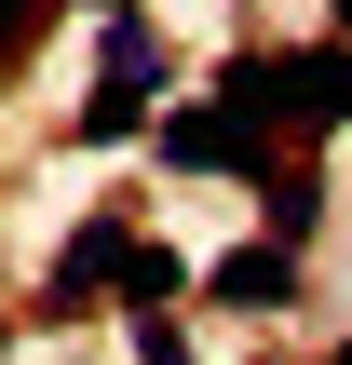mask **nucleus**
<instances>
[{"label": "nucleus", "instance_id": "6", "mask_svg": "<svg viewBox=\"0 0 352 365\" xmlns=\"http://www.w3.org/2000/svg\"><path fill=\"white\" fill-rule=\"evenodd\" d=\"M176 298H190V257L176 244H136L122 257V312H176Z\"/></svg>", "mask_w": 352, "mask_h": 365}, {"label": "nucleus", "instance_id": "2", "mask_svg": "<svg viewBox=\"0 0 352 365\" xmlns=\"http://www.w3.org/2000/svg\"><path fill=\"white\" fill-rule=\"evenodd\" d=\"M163 163H176V176H244V190H271V122H244L231 95H190V108H163Z\"/></svg>", "mask_w": 352, "mask_h": 365}, {"label": "nucleus", "instance_id": "1", "mask_svg": "<svg viewBox=\"0 0 352 365\" xmlns=\"http://www.w3.org/2000/svg\"><path fill=\"white\" fill-rule=\"evenodd\" d=\"M217 95L271 135H352V41H271V54H231Z\"/></svg>", "mask_w": 352, "mask_h": 365}, {"label": "nucleus", "instance_id": "8", "mask_svg": "<svg viewBox=\"0 0 352 365\" xmlns=\"http://www.w3.org/2000/svg\"><path fill=\"white\" fill-rule=\"evenodd\" d=\"M122 325H136V365H190V325L176 312H122Z\"/></svg>", "mask_w": 352, "mask_h": 365}, {"label": "nucleus", "instance_id": "4", "mask_svg": "<svg viewBox=\"0 0 352 365\" xmlns=\"http://www.w3.org/2000/svg\"><path fill=\"white\" fill-rule=\"evenodd\" d=\"M203 298H231V312H285V298H298V244H285V230L231 244V257L203 271Z\"/></svg>", "mask_w": 352, "mask_h": 365}, {"label": "nucleus", "instance_id": "3", "mask_svg": "<svg viewBox=\"0 0 352 365\" xmlns=\"http://www.w3.org/2000/svg\"><path fill=\"white\" fill-rule=\"evenodd\" d=\"M122 257H136V230H122V217H81V230H68V257H54V284H41V312L68 325L81 298H122Z\"/></svg>", "mask_w": 352, "mask_h": 365}, {"label": "nucleus", "instance_id": "11", "mask_svg": "<svg viewBox=\"0 0 352 365\" xmlns=\"http://www.w3.org/2000/svg\"><path fill=\"white\" fill-rule=\"evenodd\" d=\"M326 365H352V352H326Z\"/></svg>", "mask_w": 352, "mask_h": 365}, {"label": "nucleus", "instance_id": "5", "mask_svg": "<svg viewBox=\"0 0 352 365\" xmlns=\"http://www.w3.org/2000/svg\"><path fill=\"white\" fill-rule=\"evenodd\" d=\"M81 149H122V135H149V81H122V68H95V95H81V122H68Z\"/></svg>", "mask_w": 352, "mask_h": 365}, {"label": "nucleus", "instance_id": "9", "mask_svg": "<svg viewBox=\"0 0 352 365\" xmlns=\"http://www.w3.org/2000/svg\"><path fill=\"white\" fill-rule=\"evenodd\" d=\"M27 14H41V0H0V54H14V27H27Z\"/></svg>", "mask_w": 352, "mask_h": 365}, {"label": "nucleus", "instance_id": "10", "mask_svg": "<svg viewBox=\"0 0 352 365\" xmlns=\"http://www.w3.org/2000/svg\"><path fill=\"white\" fill-rule=\"evenodd\" d=\"M326 27H339V41H352V0H326Z\"/></svg>", "mask_w": 352, "mask_h": 365}, {"label": "nucleus", "instance_id": "7", "mask_svg": "<svg viewBox=\"0 0 352 365\" xmlns=\"http://www.w3.org/2000/svg\"><path fill=\"white\" fill-rule=\"evenodd\" d=\"M258 203H271V230H285V244H312V217H326V176H312V163H285Z\"/></svg>", "mask_w": 352, "mask_h": 365}]
</instances>
